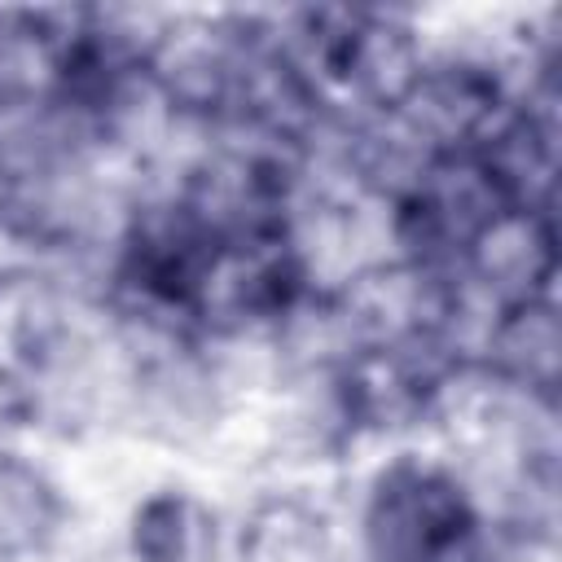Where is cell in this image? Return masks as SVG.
I'll return each mask as SVG.
<instances>
[{
    "mask_svg": "<svg viewBox=\"0 0 562 562\" xmlns=\"http://www.w3.org/2000/svg\"><path fill=\"white\" fill-rule=\"evenodd\" d=\"M360 527L369 562H501L505 536H492L457 470L413 452L378 470Z\"/></svg>",
    "mask_w": 562,
    "mask_h": 562,
    "instance_id": "obj_1",
    "label": "cell"
},
{
    "mask_svg": "<svg viewBox=\"0 0 562 562\" xmlns=\"http://www.w3.org/2000/svg\"><path fill=\"white\" fill-rule=\"evenodd\" d=\"M509 105L514 92L505 88V75L496 66L479 57H426L422 75L400 97L391 119L426 158H443L479 149L509 114Z\"/></svg>",
    "mask_w": 562,
    "mask_h": 562,
    "instance_id": "obj_2",
    "label": "cell"
},
{
    "mask_svg": "<svg viewBox=\"0 0 562 562\" xmlns=\"http://www.w3.org/2000/svg\"><path fill=\"white\" fill-rule=\"evenodd\" d=\"M457 281L496 307L553 294L558 277V215L553 206H501L487 215L457 259Z\"/></svg>",
    "mask_w": 562,
    "mask_h": 562,
    "instance_id": "obj_3",
    "label": "cell"
},
{
    "mask_svg": "<svg viewBox=\"0 0 562 562\" xmlns=\"http://www.w3.org/2000/svg\"><path fill=\"white\" fill-rule=\"evenodd\" d=\"M75 351V316L66 290L40 268L0 272V395L26 400L44 391Z\"/></svg>",
    "mask_w": 562,
    "mask_h": 562,
    "instance_id": "obj_4",
    "label": "cell"
},
{
    "mask_svg": "<svg viewBox=\"0 0 562 562\" xmlns=\"http://www.w3.org/2000/svg\"><path fill=\"white\" fill-rule=\"evenodd\" d=\"M487 382L509 391L522 404L553 408L558 382H562V316L558 299H527L496 307L487 316L483 342L474 356H465Z\"/></svg>",
    "mask_w": 562,
    "mask_h": 562,
    "instance_id": "obj_5",
    "label": "cell"
},
{
    "mask_svg": "<svg viewBox=\"0 0 562 562\" xmlns=\"http://www.w3.org/2000/svg\"><path fill=\"white\" fill-rule=\"evenodd\" d=\"M75 9H0V114L53 105Z\"/></svg>",
    "mask_w": 562,
    "mask_h": 562,
    "instance_id": "obj_6",
    "label": "cell"
},
{
    "mask_svg": "<svg viewBox=\"0 0 562 562\" xmlns=\"http://www.w3.org/2000/svg\"><path fill=\"white\" fill-rule=\"evenodd\" d=\"M329 518L303 492H263L237 522V562H329Z\"/></svg>",
    "mask_w": 562,
    "mask_h": 562,
    "instance_id": "obj_7",
    "label": "cell"
},
{
    "mask_svg": "<svg viewBox=\"0 0 562 562\" xmlns=\"http://www.w3.org/2000/svg\"><path fill=\"white\" fill-rule=\"evenodd\" d=\"M66 522V496L31 457L0 448V558L44 553Z\"/></svg>",
    "mask_w": 562,
    "mask_h": 562,
    "instance_id": "obj_8",
    "label": "cell"
},
{
    "mask_svg": "<svg viewBox=\"0 0 562 562\" xmlns=\"http://www.w3.org/2000/svg\"><path fill=\"white\" fill-rule=\"evenodd\" d=\"M127 549L132 562H211L215 514L180 487L149 492L132 514Z\"/></svg>",
    "mask_w": 562,
    "mask_h": 562,
    "instance_id": "obj_9",
    "label": "cell"
}]
</instances>
